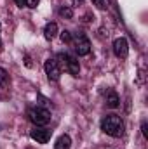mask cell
Listing matches in <instances>:
<instances>
[{"label":"cell","mask_w":148,"mask_h":149,"mask_svg":"<svg viewBox=\"0 0 148 149\" xmlns=\"http://www.w3.org/2000/svg\"><path fill=\"white\" fill-rule=\"evenodd\" d=\"M28 120L35 125V127H44L51 121V111L47 108L42 106H35L28 111Z\"/></svg>","instance_id":"obj_3"},{"label":"cell","mask_w":148,"mask_h":149,"mask_svg":"<svg viewBox=\"0 0 148 149\" xmlns=\"http://www.w3.org/2000/svg\"><path fill=\"white\" fill-rule=\"evenodd\" d=\"M51 135H52V130L47 128V127H33L32 132H30V137L33 141H37L38 144H47Z\"/></svg>","instance_id":"obj_6"},{"label":"cell","mask_w":148,"mask_h":149,"mask_svg":"<svg viewBox=\"0 0 148 149\" xmlns=\"http://www.w3.org/2000/svg\"><path fill=\"white\" fill-rule=\"evenodd\" d=\"M25 64H26L28 68H32V61H30V56H25Z\"/></svg>","instance_id":"obj_17"},{"label":"cell","mask_w":148,"mask_h":149,"mask_svg":"<svg viewBox=\"0 0 148 149\" xmlns=\"http://www.w3.org/2000/svg\"><path fill=\"white\" fill-rule=\"evenodd\" d=\"M70 148H72V139H70V135H66V134L59 135L58 141H56V144H54V149H70Z\"/></svg>","instance_id":"obj_10"},{"label":"cell","mask_w":148,"mask_h":149,"mask_svg":"<svg viewBox=\"0 0 148 149\" xmlns=\"http://www.w3.org/2000/svg\"><path fill=\"white\" fill-rule=\"evenodd\" d=\"M113 54L117 57H120V59H125L127 57V54H129V43H127V40L124 37L117 38L113 42Z\"/></svg>","instance_id":"obj_7"},{"label":"cell","mask_w":148,"mask_h":149,"mask_svg":"<svg viewBox=\"0 0 148 149\" xmlns=\"http://www.w3.org/2000/svg\"><path fill=\"white\" fill-rule=\"evenodd\" d=\"M101 130L110 137H120L124 134V121L117 114H106L101 120Z\"/></svg>","instance_id":"obj_1"},{"label":"cell","mask_w":148,"mask_h":149,"mask_svg":"<svg viewBox=\"0 0 148 149\" xmlns=\"http://www.w3.org/2000/svg\"><path fill=\"white\" fill-rule=\"evenodd\" d=\"M38 2H40V0H26V5H28L30 9H35L38 5Z\"/></svg>","instance_id":"obj_16"},{"label":"cell","mask_w":148,"mask_h":149,"mask_svg":"<svg viewBox=\"0 0 148 149\" xmlns=\"http://www.w3.org/2000/svg\"><path fill=\"white\" fill-rule=\"evenodd\" d=\"M0 33H2V24H0ZM0 47H2V35H0Z\"/></svg>","instance_id":"obj_19"},{"label":"cell","mask_w":148,"mask_h":149,"mask_svg":"<svg viewBox=\"0 0 148 149\" xmlns=\"http://www.w3.org/2000/svg\"><path fill=\"white\" fill-rule=\"evenodd\" d=\"M141 134H143V137H145V139H148V125H147V121H143V123H141Z\"/></svg>","instance_id":"obj_15"},{"label":"cell","mask_w":148,"mask_h":149,"mask_svg":"<svg viewBox=\"0 0 148 149\" xmlns=\"http://www.w3.org/2000/svg\"><path fill=\"white\" fill-rule=\"evenodd\" d=\"M72 38H73V35H72L68 30L61 31V40H63V43H72Z\"/></svg>","instance_id":"obj_13"},{"label":"cell","mask_w":148,"mask_h":149,"mask_svg":"<svg viewBox=\"0 0 148 149\" xmlns=\"http://www.w3.org/2000/svg\"><path fill=\"white\" fill-rule=\"evenodd\" d=\"M105 102H106L108 108H117V106H118L120 99H118V95H117L115 90H111V88L106 90V94H105Z\"/></svg>","instance_id":"obj_9"},{"label":"cell","mask_w":148,"mask_h":149,"mask_svg":"<svg viewBox=\"0 0 148 149\" xmlns=\"http://www.w3.org/2000/svg\"><path fill=\"white\" fill-rule=\"evenodd\" d=\"M59 16H61V17H66V19H72V17H73V9L68 7V5H63V7L59 9Z\"/></svg>","instance_id":"obj_11"},{"label":"cell","mask_w":148,"mask_h":149,"mask_svg":"<svg viewBox=\"0 0 148 149\" xmlns=\"http://www.w3.org/2000/svg\"><path fill=\"white\" fill-rule=\"evenodd\" d=\"M7 78H9V76H7V71H5L4 68H0V87H4V85L7 83Z\"/></svg>","instance_id":"obj_14"},{"label":"cell","mask_w":148,"mask_h":149,"mask_svg":"<svg viewBox=\"0 0 148 149\" xmlns=\"http://www.w3.org/2000/svg\"><path fill=\"white\" fill-rule=\"evenodd\" d=\"M44 70H45V74H47V78L51 81H58L61 78V68H59V64H58L56 59H51L49 57L44 63Z\"/></svg>","instance_id":"obj_5"},{"label":"cell","mask_w":148,"mask_h":149,"mask_svg":"<svg viewBox=\"0 0 148 149\" xmlns=\"http://www.w3.org/2000/svg\"><path fill=\"white\" fill-rule=\"evenodd\" d=\"M72 43H73V47H75L77 56H87L91 52V42H89V38L85 37V35H82V33H75L73 38H72Z\"/></svg>","instance_id":"obj_4"},{"label":"cell","mask_w":148,"mask_h":149,"mask_svg":"<svg viewBox=\"0 0 148 149\" xmlns=\"http://www.w3.org/2000/svg\"><path fill=\"white\" fill-rule=\"evenodd\" d=\"M92 5H96L98 9L105 10V9H108V7H110V0H92Z\"/></svg>","instance_id":"obj_12"},{"label":"cell","mask_w":148,"mask_h":149,"mask_svg":"<svg viewBox=\"0 0 148 149\" xmlns=\"http://www.w3.org/2000/svg\"><path fill=\"white\" fill-rule=\"evenodd\" d=\"M56 61H58L59 68H65L72 76H78V73H80V64H78V59L75 56H70L66 52H59L56 56Z\"/></svg>","instance_id":"obj_2"},{"label":"cell","mask_w":148,"mask_h":149,"mask_svg":"<svg viewBox=\"0 0 148 149\" xmlns=\"http://www.w3.org/2000/svg\"><path fill=\"white\" fill-rule=\"evenodd\" d=\"M14 2H16V5H19V7L26 5V0H14Z\"/></svg>","instance_id":"obj_18"},{"label":"cell","mask_w":148,"mask_h":149,"mask_svg":"<svg viewBox=\"0 0 148 149\" xmlns=\"http://www.w3.org/2000/svg\"><path fill=\"white\" fill-rule=\"evenodd\" d=\"M58 33H59V28H58L56 23H47L45 24V28H44V38L45 40H54L58 37Z\"/></svg>","instance_id":"obj_8"}]
</instances>
